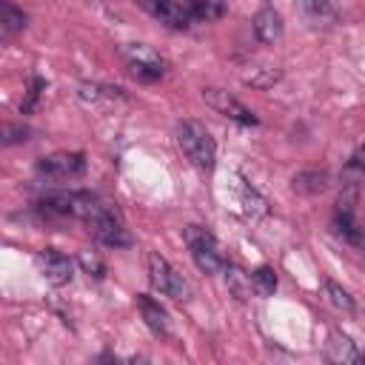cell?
Wrapping results in <instances>:
<instances>
[{"mask_svg":"<svg viewBox=\"0 0 365 365\" xmlns=\"http://www.w3.org/2000/svg\"><path fill=\"white\" fill-rule=\"evenodd\" d=\"M137 308H140L145 325H148L154 334H160V336L168 334V314H165V308H163L157 299H151L148 294H137Z\"/></svg>","mask_w":365,"mask_h":365,"instance_id":"11","label":"cell"},{"mask_svg":"<svg viewBox=\"0 0 365 365\" xmlns=\"http://www.w3.org/2000/svg\"><path fill=\"white\" fill-rule=\"evenodd\" d=\"M325 348H328L331 362H359L362 359V354L345 334H331V342H325Z\"/></svg>","mask_w":365,"mask_h":365,"instance_id":"13","label":"cell"},{"mask_svg":"<svg viewBox=\"0 0 365 365\" xmlns=\"http://www.w3.org/2000/svg\"><path fill=\"white\" fill-rule=\"evenodd\" d=\"M234 200H237V208L245 214V217H262L265 211H268V202H265V197L251 185V182H245L240 174H234Z\"/></svg>","mask_w":365,"mask_h":365,"instance_id":"9","label":"cell"},{"mask_svg":"<svg viewBox=\"0 0 365 365\" xmlns=\"http://www.w3.org/2000/svg\"><path fill=\"white\" fill-rule=\"evenodd\" d=\"M202 100H205L217 114H222V117H228V120H234V123H240V125H257V123H259L257 114H254L248 106H242L234 94H228L225 88H202Z\"/></svg>","mask_w":365,"mask_h":365,"instance_id":"6","label":"cell"},{"mask_svg":"<svg viewBox=\"0 0 365 365\" xmlns=\"http://www.w3.org/2000/svg\"><path fill=\"white\" fill-rule=\"evenodd\" d=\"M325 294H328V299H331V305L334 308H339V311H345V314H351L356 305H354V297L342 288V285H336L334 279H328L325 282Z\"/></svg>","mask_w":365,"mask_h":365,"instance_id":"21","label":"cell"},{"mask_svg":"<svg viewBox=\"0 0 365 365\" xmlns=\"http://www.w3.org/2000/svg\"><path fill=\"white\" fill-rule=\"evenodd\" d=\"M334 234L342 242H348L351 248H356L359 254H365V225H359L354 217V194L339 197L336 217H334Z\"/></svg>","mask_w":365,"mask_h":365,"instance_id":"5","label":"cell"},{"mask_svg":"<svg viewBox=\"0 0 365 365\" xmlns=\"http://www.w3.org/2000/svg\"><path fill=\"white\" fill-rule=\"evenodd\" d=\"M182 237L188 242L191 259L197 262V268L202 274H220V271H225L228 262H225V257H222V251H220V245H217V240H214L211 231H205L200 225H188L182 231Z\"/></svg>","mask_w":365,"mask_h":365,"instance_id":"2","label":"cell"},{"mask_svg":"<svg viewBox=\"0 0 365 365\" xmlns=\"http://www.w3.org/2000/svg\"><path fill=\"white\" fill-rule=\"evenodd\" d=\"M251 282H254V291L259 297H271L277 291V274L271 265H259L254 274H251Z\"/></svg>","mask_w":365,"mask_h":365,"instance_id":"19","label":"cell"},{"mask_svg":"<svg viewBox=\"0 0 365 365\" xmlns=\"http://www.w3.org/2000/svg\"><path fill=\"white\" fill-rule=\"evenodd\" d=\"M37 265H40V274L46 277V282H51V285H68L71 282V277H74V265H71V259L63 254V251H57V248H43L40 254H37Z\"/></svg>","mask_w":365,"mask_h":365,"instance_id":"7","label":"cell"},{"mask_svg":"<svg viewBox=\"0 0 365 365\" xmlns=\"http://www.w3.org/2000/svg\"><path fill=\"white\" fill-rule=\"evenodd\" d=\"M26 137H29V128H26V125H6V128H3V145L23 143Z\"/></svg>","mask_w":365,"mask_h":365,"instance_id":"24","label":"cell"},{"mask_svg":"<svg viewBox=\"0 0 365 365\" xmlns=\"http://www.w3.org/2000/svg\"><path fill=\"white\" fill-rule=\"evenodd\" d=\"M148 279L160 294H165L171 299H188L191 297V288L182 279V274L160 254H148Z\"/></svg>","mask_w":365,"mask_h":365,"instance_id":"4","label":"cell"},{"mask_svg":"<svg viewBox=\"0 0 365 365\" xmlns=\"http://www.w3.org/2000/svg\"><path fill=\"white\" fill-rule=\"evenodd\" d=\"M43 88H46V80H43V77H31V86H29V91H26V100L20 103V111H23V114H29V111L37 106Z\"/></svg>","mask_w":365,"mask_h":365,"instance_id":"23","label":"cell"},{"mask_svg":"<svg viewBox=\"0 0 365 365\" xmlns=\"http://www.w3.org/2000/svg\"><path fill=\"white\" fill-rule=\"evenodd\" d=\"M362 359H365V354H362Z\"/></svg>","mask_w":365,"mask_h":365,"instance_id":"26","label":"cell"},{"mask_svg":"<svg viewBox=\"0 0 365 365\" xmlns=\"http://www.w3.org/2000/svg\"><path fill=\"white\" fill-rule=\"evenodd\" d=\"M137 3L151 17H157L163 26H168V29H188V26H194L188 9L180 6V3H171V0H137Z\"/></svg>","mask_w":365,"mask_h":365,"instance_id":"8","label":"cell"},{"mask_svg":"<svg viewBox=\"0 0 365 365\" xmlns=\"http://www.w3.org/2000/svg\"><path fill=\"white\" fill-rule=\"evenodd\" d=\"M251 71H245L242 74V80L245 83H251V86H257V88H268V86H274L279 77H282V71L277 68V66H268V63H259V66H248Z\"/></svg>","mask_w":365,"mask_h":365,"instance_id":"16","label":"cell"},{"mask_svg":"<svg viewBox=\"0 0 365 365\" xmlns=\"http://www.w3.org/2000/svg\"><path fill=\"white\" fill-rule=\"evenodd\" d=\"M299 6L308 11L311 20L317 23H334L336 20V11L331 6V0H299Z\"/></svg>","mask_w":365,"mask_h":365,"instance_id":"20","label":"cell"},{"mask_svg":"<svg viewBox=\"0 0 365 365\" xmlns=\"http://www.w3.org/2000/svg\"><path fill=\"white\" fill-rule=\"evenodd\" d=\"M251 26H254V34H257V40L259 43H277L279 37H282V14L274 9V6H262L257 14H254V20H251Z\"/></svg>","mask_w":365,"mask_h":365,"instance_id":"10","label":"cell"},{"mask_svg":"<svg viewBox=\"0 0 365 365\" xmlns=\"http://www.w3.org/2000/svg\"><path fill=\"white\" fill-rule=\"evenodd\" d=\"M348 168L365 177V145H362V148H356V154L351 157V165H348Z\"/></svg>","mask_w":365,"mask_h":365,"instance_id":"25","label":"cell"},{"mask_svg":"<svg viewBox=\"0 0 365 365\" xmlns=\"http://www.w3.org/2000/svg\"><path fill=\"white\" fill-rule=\"evenodd\" d=\"M80 265H83V271H86L88 277H94V279H103V277H106L103 259H100L97 254H91V251H83V254H80Z\"/></svg>","mask_w":365,"mask_h":365,"instance_id":"22","label":"cell"},{"mask_svg":"<svg viewBox=\"0 0 365 365\" xmlns=\"http://www.w3.org/2000/svg\"><path fill=\"white\" fill-rule=\"evenodd\" d=\"M86 171V157L80 151H57L48 157H40L34 165V174L46 182H68L77 180Z\"/></svg>","mask_w":365,"mask_h":365,"instance_id":"3","label":"cell"},{"mask_svg":"<svg viewBox=\"0 0 365 365\" xmlns=\"http://www.w3.org/2000/svg\"><path fill=\"white\" fill-rule=\"evenodd\" d=\"M185 9L191 14V23H214L228 11L225 0H188Z\"/></svg>","mask_w":365,"mask_h":365,"instance_id":"12","label":"cell"},{"mask_svg":"<svg viewBox=\"0 0 365 365\" xmlns=\"http://www.w3.org/2000/svg\"><path fill=\"white\" fill-rule=\"evenodd\" d=\"M177 145L185 154V160L200 168V171H211L217 163V145L214 137L208 134V128L197 120H182L177 123Z\"/></svg>","mask_w":365,"mask_h":365,"instance_id":"1","label":"cell"},{"mask_svg":"<svg viewBox=\"0 0 365 365\" xmlns=\"http://www.w3.org/2000/svg\"><path fill=\"white\" fill-rule=\"evenodd\" d=\"M294 191L299 194H322L325 185H328V177L322 171H299L294 180H291Z\"/></svg>","mask_w":365,"mask_h":365,"instance_id":"17","label":"cell"},{"mask_svg":"<svg viewBox=\"0 0 365 365\" xmlns=\"http://www.w3.org/2000/svg\"><path fill=\"white\" fill-rule=\"evenodd\" d=\"M26 23H29V17L23 14V9H17L11 0H0V29H3L6 37L23 31Z\"/></svg>","mask_w":365,"mask_h":365,"instance_id":"14","label":"cell"},{"mask_svg":"<svg viewBox=\"0 0 365 365\" xmlns=\"http://www.w3.org/2000/svg\"><path fill=\"white\" fill-rule=\"evenodd\" d=\"M225 282H228V291H231L237 299H248L251 291H254L251 274H245V271L237 268V265H225Z\"/></svg>","mask_w":365,"mask_h":365,"instance_id":"15","label":"cell"},{"mask_svg":"<svg viewBox=\"0 0 365 365\" xmlns=\"http://www.w3.org/2000/svg\"><path fill=\"white\" fill-rule=\"evenodd\" d=\"M123 54L128 63H140V66H154V68H163L165 71V60L151 51L148 46H123Z\"/></svg>","mask_w":365,"mask_h":365,"instance_id":"18","label":"cell"}]
</instances>
